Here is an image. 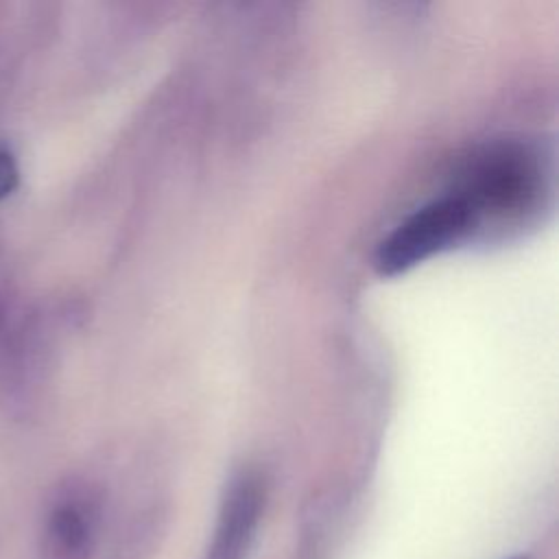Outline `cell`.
Returning <instances> with one entry per match:
<instances>
[{"mask_svg":"<svg viewBox=\"0 0 559 559\" xmlns=\"http://www.w3.org/2000/svg\"><path fill=\"white\" fill-rule=\"evenodd\" d=\"M476 212L459 194H445L406 216L376 249L373 264L382 275L402 273L461 238Z\"/></svg>","mask_w":559,"mask_h":559,"instance_id":"1","label":"cell"},{"mask_svg":"<svg viewBox=\"0 0 559 559\" xmlns=\"http://www.w3.org/2000/svg\"><path fill=\"white\" fill-rule=\"evenodd\" d=\"M535 164L526 151L518 146H498L485 153L467 175L463 192H459L472 210H513L535 190Z\"/></svg>","mask_w":559,"mask_h":559,"instance_id":"2","label":"cell"},{"mask_svg":"<svg viewBox=\"0 0 559 559\" xmlns=\"http://www.w3.org/2000/svg\"><path fill=\"white\" fill-rule=\"evenodd\" d=\"M264 509V485L260 476L242 472L223 498L214 537L203 559H247Z\"/></svg>","mask_w":559,"mask_h":559,"instance_id":"3","label":"cell"},{"mask_svg":"<svg viewBox=\"0 0 559 559\" xmlns=\"http://www.w3.org/2000/svg\"><path fill=\"white\" fill-rule=\"evenodd\" d=\"M96 509L85 493L70 491L48 513L41 539L44 559H87L94 544Z\"/></svg>","mask_w":559,"mask_h":559,"instance_id":"4","label":"cell"},{"mask_svg":"<svg viewBox=\"0 0 559 559\" xmlns=\"http://www.w3.org/2000/svg\"><path fill=\"white\" fill-rule=\"evenodd\" d=\"M17 186H20L17 159L7 146H0V201L11 197Z\"/></svg>","mask_w":559,"mask_h":559,"instance_id":"5","label":"cell"},{"mask_svg":"<svg viewBox=\"0 0 559 559\" xmlns=\"http://www.w3.org/2000/svg\"><path fill=\"white\" fill-rule=\"evenodd\" d=\"M11 70H13V55L9 48H0V85L9 79Z\"/></svg>","mask_w":559,"mask_h":559,"instance_id":"6","label":"cell"},{"mask_svg":"<svg viewBox=\"0 0 559 559\" xmlns=\"http://www.w3.org/2000/svg\"><path fill=\"white\" fill-rule=\"evenodd\" d=\"M0 13H2V4H0Z\"/></svg>","mask_w":559,"mask_h":559,"instance_id":"7","label":"cell"}]
</instances>
